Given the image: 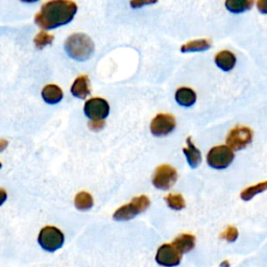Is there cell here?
<instances>
[{"label": "cell", "mask_w": 267, "mask_h": 267, "mask_svg": "<svg viewBox=\"0 0 267 267\" xmlns=\"http://www.w3.org/2000/svg\"><path fill=\"white\" fill-rule=\"evenodd\" d=\"M42 97L45 102L56 104L63 99V91L57 85H47L42 90Z\"/></svg>", "instance_id": "14"}, {"label": "cell", "mask_w": 267, "mask_h": 267, "mask_svg": "<svg viewBox=\"0 0 267 267\" xmlns=\"http://www.w3.org/2000/svg\"><path fill=\"white\" fill-rule=\"evenodd\" d=\"M104 126L103 120H91L89 122V127L93 130H99Z\"/></svg>", "instance_id": "25"}, {"label": "cell", "mask_w": 267, "mask_h": 267, "mask_svg": "<svg viewBox=\"0 0 267 267\" xmlns=\"http://www.w3.org/2000/svg\"><path fill=\"white\" fill-rule=\"evenodd\" d=\"M216 65L224 71H231L236 65V57L229 50H222L215 56Z\"/></svg>", "instance_id": "13"}, {"label": "cell", "mask_w": 267, "mask_h": 267, "mask_svg": "<svg viewBox=\"0 0 267 267\" xmlns=\"http://www.w3.org/2000/svg\"><path fill=\"white\" fill-rule=\"evenodd\" d=\"M150 205V202L146 195H141L134 198L129 204L120 207L113 215V218L117 221H126L140 213L144 212Z\"/></svg>", "instance_id": "3"}, {"label": "cell", "mask_w": 267, "mask_h": 267, "mask_svg": "<svg viewBox=\"0 0 267 267\" xmlns=\"http://www.w3.org/2000/svg\"><path fill=\"white\" fill-rule=\"evenodd\" d=\"M175 128V119L169 114H159L157 115L151 123L150 130L152 135L155 137L167 136Z\"/></svg>", "instance_id": "9"}, {"label": "cell", "mask_w": 267, "mask_h": 267, "mask_svg": "<svg viewBox=\"0 0 267 267\" xmlns=\"http://www.w3.org/2000/svg\"><path fill=\"white\" fill-rule=\"evenodd\" d=\"M74 205L75 207L81 210V211H87L92 208L93 206V198L90 193L88 192H79L76 194L75 199H74Z\"/></svg>", "instance_id": "20"}, {"label": "cell", "mask_w": 267, "mask_h": 267, "mask_svg": "<svg viewBox=\"0 0 267 267\" xmlns=\"http://www.w3.org/2000/svg\"><path fill=\"white\" fill-rule=\"evenodd\" d=\"M67 55L76 61H87L94 51L92 39L85 34L71 35L65 42Z\"/></svg>", "instance_id": "2"}, {"label": "cell", "mask_w": 267, "mask_h": 267, "mask_svg": "<svg viewBox=\"0 0 267 267\" xmlns=\"http://www.w3.org/2000/svg\"><path fill=\"white\" fill-rule=\"evenodd\" d=\"M182 253L171 243L160 247L155 255V261L162 266L172 267L180 264Z\"/></svg>", "instance_id": "10"}, {"label": "cell", "mask_w": 267, "mask_h": 267, "mask_svg": "<svg viewBox=\"0 0 267 267\" xmlns=\"http://www.w3.org/2000/svg\"><path fill=\"white\" fill-rule=\"evenodd\" d=\"M188 164L192 168H196L202 162V153L191 141V138H187V147L183 148Z\"/></svg>", "instance_id": "12"}, {"label": "cell", "mask_w": 267, "mask_h": 267, "mask_svg": "<svg viewBox=\"0 0 267 267\" xmlns=\"http://www.w3.org/2000/svg\"><path fill=\"white\" fill-rule=\"evenodd\" d=\"M71 93L73 96L81 99H85L90 95L89 78L87 75H81L75 79L71 87Z\"/></svg>", "instance_id": "11"}, {"label": "cell", "mask_w": 267, "mask_h": 267, "mask_svg": "<svg viewBox=\"0 0 267 267\" xmlns=\"http://www.w3.org/2000/svg\"><path fill=\"white\" fill-rule=\"evenodd\" d=\"M77 6L71 0H50L36 16V23L44 30H53L71 22Z\"/></svg>", "instance_id": "1"}, {"label": "cell", "mask_w": 267, "mask_h": 267, "mask_svg": "<svg viewBox=\"0 0 267 267\" xmlns=\"http://www.w3.org/2000/svg\"><path fill=\"white\" fill-rule=\"evenodd\" d=\"M253 141V130L250 127L237 126L233 128L227 138V144L233 150L246 148Z\"/></svg>", "instance_id": "6"}, {"label": "cell", "mask_w": 267, "mask_h": 267, "mask_svg": "<svg viewBox=\"0 0 267 267\" xmlns=\"http://www.w3.org/2000/svg\"><path fill=\"white\" fill-rule=\"evenodd\" d=\"M38 241L47 252H56L64 244V234L55 227H45L39 234Z\"/></svg>", "instance_id": "5"}, {"label": "cell", "mask_w": 267, "mask_h": 267, "mask_svg": "<svg viewBox=\"0 0 267 267\" xmlns=\"http://www.w3.org/2000/svg\"><path fill=\"white\" fill-rule=\"evenodd\" d=\"M167 205L176 211H180L185 208V199L181 194H168L165 197Z\"/></svg>", "instance_id": "21"}, {"label": "cell", "mask_w": 267, "mask_h": 267, "mask_svg": "<svg viewBox=\"0 0 267 267\" xmlns=\"http://www.w3.org/2000/svg\"><path fill=\"white\" fill-rule=\"evenodd\" d=\"M257 8L260 13L267 15V0H258Z\"/></svg>", "instance_id": "26"}, {"label": "cell", "mask_w": 267, "mask_h": 267, "mask_svg": "<svg viewBox=\"0 0 267 267\" xmlns=\"http://www.w3.org/2000/svg\"><path fill=\"white\" fill-rule=\"evenodd\" d=\"M254 6V0H226V8L234 14L249 11Z\"/></svg>", "instance_id": "17"}, {"label": "cell", "mask_w": 267, "mask_h": 267, "mask_svg": "<svg viewBox=\"0 0 267 267\" xmlns=\"http://www.w3.org/2000/svg\"><path fill=\"white\" fill-rule=\"evenodd\" d=\"M211 47V42L206 39H199L190 41L181 47L182 52H195V51H205Z\"/></svg>", "instance_id": "18"}, {"label": "cell", "mask_w": 267, "mask_h": 267, "mask_svg": "<svg viewBox=\"0 0 267 267\" xmlns=\"http://www.w3.org/2000/svg\"><path fill=\"white\" fill-rule=\"evenodd\" d=\"M172 244L182 253H188L195 247V237L190 234H182L174 239Z\"/></svg>", "instance_id": "15"}, {"label": "cell", "mask_w": 267, "mask_h": 267, "mask_svg": "<svg viewBox=\"0 0 267 267\" xmlns=\"http://www.w3.org/2000/svg\"><path fill=\"white\" fill-rule=\"evenodd\" d=\"M175 100L182 106H191L196 101V94L190 88H180L175 92Z\"/></svg>", "instance_id": "16"}, {"label": "cell", "mask_w": 267, "mask_h": 267, "mask_svg": "<svg viewBox=\"0 0 267 267\" xmlns=\"http://www.w3.org/2000/svg\"><path fill=\"white\" fill-rule=\"evenodd\" d=\"M158 3V0H130V7L132 9H139L144 6L153 5Z\"/></svg>", "instance_id": "24"}, {"label": "cell", "mask_w": 267, "mask_h": 267, "mask_svg": "<svg viewBox=\"0 0 267 267\" xmlns=\"http://www.w3.org/2000/svg\"><path fill=\"white\" fill-rule=\"evenodd\" d=\"M220 266H221V267H230V264H229L228 261H224V262L220 264Z\"/></svg>", "instance_id": "27"}, {"label": "cell", "mask_w": 267, "mask_h": 267, "mask_svg": "<svg viewBox=\"0 0 267 267\" xmlns=\"http://www.w3.org/2000/svg\"><path fill=\"white\" fill-rule=\"evenodd\" d=\"M84 112L91 120H103L109 116L110 105L102 98H92L85 103Z\"/></svg>", "instance_id": "8"}, {"label": "cell", "mask_w": 267, "mask_h": 267, "mask_svg": "<svg viewBox=\"0 0 267 267\" xmlns=\"http://www.w3.org/2000/svg\"><path fill=\"white\" fill-rule=\"evenodd\" d=\"M53 39H55V37H53L52 35H49L45 32H41L36 36L34 42L38 49H43L47 45L51 44L53 42Z\"/></svg>", "instance_id": "22"}, {"label": "cell", "mask_w": 267, "mask_h": 267, "mask_svg": "<svg viewBox=\"0 0 267 267\" xmlns=\"http://www.w3.org/2000/svg\"><path fill=\"white\" fill-rule=\"evenodd\" d=\"M267 190V181L265 182H262V183H259L255 186H251L249 187V188L244 189L241 194H240V196H241V198L246 202L248 201H251L252 198H254L256 195L264 192Z\"/></svg>", "instance_id": "19"}, {"label": "cell", "mask_w": 267, "mask_h": 267, "mask_svg": "<svg viewBox=\"0 0 267 267\" xmlns=\"http://www.w3.org/2000/svg\"><path fill=\"white\" fill-rule=\"evenodd\" d=\"M234 160L233 149L228 145H219L213 147L208 155L207 162L209 166L214 169H225L231 165Z\"/></svg>", "instance_id": "4"}, {"label": "cell", "mask_w": 267, "mask_h": 267, "mask_svg": "<svg viewBox=\"0 0 267 267\" xmlns=\"http://www.w3.org/2000/svg\"><path fill=\"white\" fill-rule=\"evenodd\" d=\"M21 2H23V3H28V4H33V3L38 2V0H21Z\"/></svg>", "instance_id": "28"}, {"label": "cell", "mask_w": 267, "mask_h": 267, "mask_svg": "<svg viewBox=\"0 0 267 267\" xmlns=\"http://www.w3.org/2000/svg\"><path fill=\"white\" fill-rule=\"evenodd\" d=\"M238 235H239L238 230H237L235 227H229V228H227V230L221 234L220 237H221L222 239H226L227 241H229V242H234V241H236V240H237Z\"/></svg>", "instance_id": "23"}, {"label": "cell", "mask_w": 267, "mask_h": 267, "mask_svg": "<svg viewBox=\"0 0 267 267\" xmlns=\"http://www.w3.org/2000/svg\"><path fill=\"white\" fill-rule=\"evenodd\" d=\"M177 172L170 165H162L157 168L152 184L158 189L167 190L176 182Z\"/></svg>", "instance_id": "7"}]
</instances>
